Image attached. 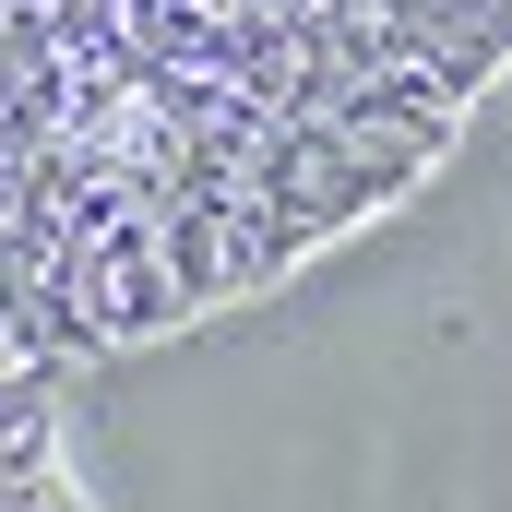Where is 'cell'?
Masks as SVG:
<instances>
[{
	"label": "cell",
	"instance_id": "obj_1",
	"mask_svg": "<svg viewBox=\"0 0 512 512\" xmlns=\"http://www.w3.org/2000/svg\"><path fill=\"white\" fill-rule=\"evenodd\" d=\"M501 84L512 0H0V382L274 298Z\"/></svg>",
	"mask_w": 512,
	"mask_h": 512
},
{
	"label": "cell",
	"instance_id": "obj_2",
	"mask_svg": "<svg viewBox=\"0 0 512 512\" xmlns=\"http://www.w3.org/2000/svg\"><path fill=\"white\" fill-rule=\"evenodd\" d=\"M0 512H96L60 441V393L48 382H0Z\"/></svg>",
	"mask_w": 512,
	"mask_h": 512
}]
</instances>
